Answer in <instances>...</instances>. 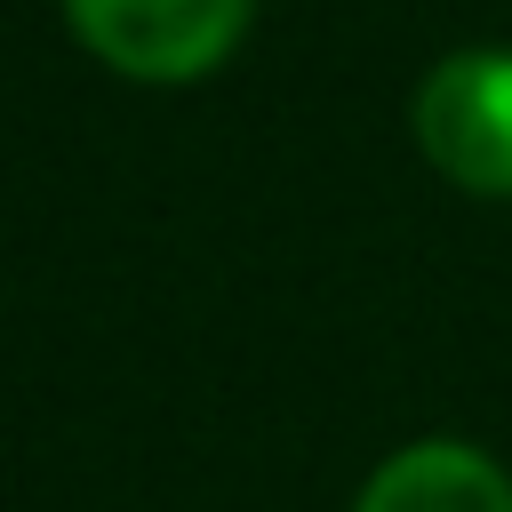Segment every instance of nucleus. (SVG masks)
I'll return each mask as SVG.
<instances>
[{
  "instance_id": "nucleus-3",
  "label": "nucleus",
  "mask_w": 512,
  "mask_h": 512,
  "mask_svg": "<svg viewBox=\"0 0 512 512\" xmlns=\"http://www.w3.org/2000/svg\"><path fill=\"white\" fill-rule=\"evenodd\" d=\"M360 512H512V480L480 448L416 440L360 488Z\"/></svg>"
},
{
  "instance_id": "nucleus-2",
  "label": "nucleus",
  "mask_w": 512,
  "mask_h": 512,
  "mask_svg": "<svg viewBox=\"0 0 512 512\" xmlns=\"http://www.w3.org/2000/svg\"><path fill=\"white\" fill-rule=\"evenodd\" d=\"M80 40L136 80H192L224 64L248 24V0H64Z\"/></svg>"
},
{
  "instance_id": "nucleus-1",
  "label": "nucleus",
  "mask_w": 512,
  "mask_h": 512,
  "mask_svg": "<svg viewBox=\"0 0 512 512\" xmlns=\"http://www.w3.org/2000/svg\"><path fill=\"white\" fill-rule=\"evenodd\" d=\"M416 136L464 192L512 200V48L448 56L416 96Z\"/></svg>"
}]
</instances>
